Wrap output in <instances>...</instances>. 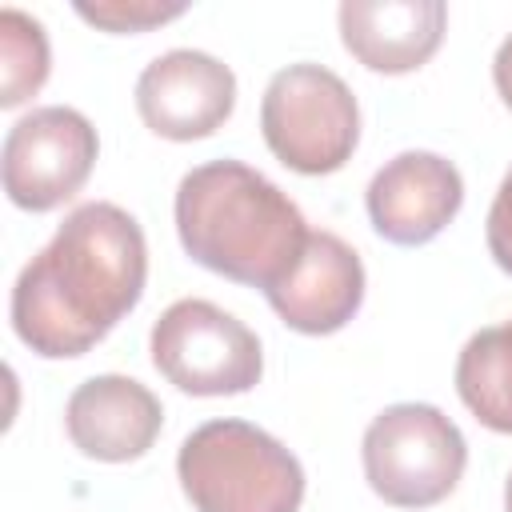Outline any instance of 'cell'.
Returning a JSON list of instances; mask_svg holds the SVG:
<instances>
[{
    "label": "cell",
    "mask_w": 512,
    "mask_h": 512,
    "mask_svg": "<svg viewBox=\"0 0 512 512\" xmlns=\"http://www.w3.org/2000/svg\"><path fill=\"white\" fill-rule=\"evenodd\" d=\"M148 244L132 212L88 200L12 284V332L44 360L92 352L144 296Z\"/></svg>",
    "instance_id": "obj_1"
},
{
    "label": "cell",
    "mask_w": 512,
    "mask_h": 512,
    "mask_svg": "<svg viewBox=\"0 0 512 512\" xmlns=\"http://www.w3.org/2000/svg\"><path fill=\"white\" fill-rule=\"evenodd\" d=\"M176 236L184 252L236 284L276 288L308 244L304 212L244 160H208L176 188Z\"/></svg>",
    "instance_id": "obj_2"
},
{
    "label": "cell",
    "mask_w": 512,
    "mask_h": 512,
    "mask_svg": "<svg viewBox=\"0 0 512 512\" xmlns=\"http://www.w3.org/2000/svg\"><path fill=\"white\" fill-rule=\"evenodd\" d=\"M176 476L196 512H300L304 468L248 420H208L184 436Z\"/></svg>",
    "instance_id": "obj_3"
},
{
    "label": "cell",
    "mask_w": 512,
    "mask_h": 512,
    "mask_svg": "<svg viewBox=\"0 0 512 512\" xmlns=\"http://www.w3.org/2000/svg\"><path fill=\"white\" fill-rule=\"evenodd\" d=\"M260 132L284 168L300 176H328L340 172L360 144V108L332 68L304 60L268 80Z\"/></svg>",
    "instance_id": "obj_4"
},
{
    "label": "cell",
    "mask_w": 512,
    "mask_h": 512,
    "mask_svg": "<svg viewBox=\"0 0 512 512\" xmlns=\"http://www.w3.org/2000/svg\"><path fill=\"white\" fill-rule=\"evenodd\" d=\"M368 488L392 508H432L464 476L468 444L436 404H388L360 440Z\"/></svg>",
    "instance_id": "obj_5"
},
{
    "label": "cell",
    "mask_w": 512,
    "mask_h": 512,
    "mask_svg": "<svg viewBox=\"0 0 512 512\" xmlns=\"http://www.w3.org/2000/svg\"><path fill=\"white\" fill-rule=\"evenodd\" d=\"M156 372L188 396H240L260 384L264 352L256 332L212 300H176L148 336Z\"/></svg>",
    "instance_id": "obj_6"
},
{
    "label": "cell",
    "mask_w": 512,
    "mask_h": 512,
    "mask_svg": "<svg viewBox=\"0 0 512 512\" xmlns=\"http://www.w3.org/2000/svg\"><path fill=\"white\" fill-rule=\"evenodd\" d=\"M100 156L96 128L68 104L20 116L4 136V192L24 212H52L72 200Z\"/></svg>",
    "instance_id": "obj_7"
},
{
    "label": "cell",
    "mask_w": 512,
    "mask_h": 512,
    "mask_svg": "<svg viewBox=\"0 0 512 512\" xmlns=\"http://www.w3.org/2000/svg\"><path fill=\"white\" fill-rule=\"evenodd\" d=\"M232 108V68L196 48H172L156 56L152 64H144L136 80V112L148 124V132L164 140H204L232 116Z\"/></svg>",
    "instance_id": "obj_8"
},
{
    "label": "cell",
    "mask_w": 512,
    "mask_h": 512,
    "mask_svg": "<svg viewBox=\"0 0 512 512\" xmlns=\"http://www.w3.org/2000/svg\"><path fill=\"white\" fill-rule=\"evenodd\" d=\"M464 204V180L452 160L436 152H400L368 180L364 208L372 228L400 248L436 240Z\"/></svg>",
    "instance_id": "obj_9"
},
{
    "label": "cell",
    "mask_w": 512,
    "mask_h": 512,
    "mask_svg": "<svg viewBox=\"0 0 512 512\" xmlns=\"http://www.w3.org/2000/svg\"><path fill=\"white\" fill-rule=\"evenodd\" d=\"M280 324L304 336L340 332L364 304V264L352 244L328 228H312L292 272L264 292Z\"/></svg>",
    "instance_id": "obj_10"
},
{
    "label": "cell",
    "mask_w": 512,
    "mask_h": 512,
    "mask_svg": "<svg viewBox=\"0 0 512 512\" xmlns=\"http://www.w3.org/2000/svg\"><path fill=\"white\" fill-rule=\"evenodd\" d=\"M64 428L72 448H80L88 460L128 464L156 444L164 428V408L148 384L120 372H104L84 380L68 396Z\"/></svg>",
    "instance_id": "obj_11"
},
{
    "label": "cell",
    "mask_w": 512,
    "mask_h": 512,
    "mask_svg": "<svg viewBox=\"0 0 512 512\" xmlns=\"http://www.w3.org/2000/svg\"><path fill=\"white\" fill-rule=\"evenodd\" d=\"M336 20L344 48L368 72L404 76L436 56L448 8L440 0H344Z\"/></svg>",
    "instance_id": "obj_12"
},
{
    "label": "cell",
    "mask_w": 512,
    "mask_h": 512,
    "mask_svg": "<svg viewBox=\"0 0 512 512\" xmlns=\"http://www.w3.org/2000/svg\"><path fill=\"white\" fill-rule=\"evenodd\" d=\"M456 396L484 428L512 436V320L468 336L456 356Z\"/></svg>",
    "instance_id": "obj_13"
},
{
    "label": "cell",
    "mask_w": 512,
    "mask_h": 512,
    "mask_svg": "<svg viewBox=\"0 0 512 512\" xmlns=\"http://www.w3.org/2000/svg\"><path fill=\"white\" fill-rule=\"evenodd\" d=\"M52 68L48 36L40 20H32L20 8L0 12V108H20L32 100Z\"/></svg>",
    "instance_id": "obj_14"
},
{
    "label": "cell",
    "mask_w": 512,
    "mask_h": 512,
    "mask_svg": "<svg viewBox=\"0 0 512 512\" xmlns=\"http://www.w3.org/2000/svg\"><path fill=\"white\" fill-rule=\"evenodd\" d=\"M184 12L188 4H160V0H96V4L80 0L76 4V16L104 32H148Z\"/></svg>",
    "instance_id": "obj_15"
},
{
    "label": "cell",
    "mask_w": 512,
    "mask_h": 512,
    "mask_svg": "<svg viewBox=\"0 0 512 512\" xmlns=\"http://www.w3.org/2000/svg\"><path fill=\"white\" fill-rule=\"evenodd\" d=\"M484 240H488V252L496 260V268L512 276V168L504 172V180L492 196V208H488V220H484Z\"/></svg>",
    "instance_id": "obj_16"
},
{
    "label": "cell",
    "mask_w": 512,
    "mask_h": 512,
    "mask_svg": "<svg viewBox=\"0 0 512 512\" xmlns=\"http://www.w3.org/2000/svg\"><path fill=\"white\" fill-rule=\"evenodd\" d=\"M492 80H496V92L500 100L512 108V36L496 48V60H492Z\"/></svg>",
    "instance_id": "obj_17"
},
{
    "label": "cell",
    "mask_w": 512,
    "mask_h": 512,
    "mask_svg": "<svg viewBox=\"0 0 512 512\" xmlns=\"http://www.w3.org/2000/svg\"><path fill=\"white\" fill-rule=\"evenodd\" d=\"M504 512H512V472H508V484H504Z\"/></svg>",
    "instance_id": "obj_18"
}]
</instances>
